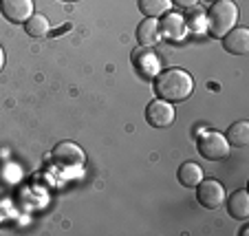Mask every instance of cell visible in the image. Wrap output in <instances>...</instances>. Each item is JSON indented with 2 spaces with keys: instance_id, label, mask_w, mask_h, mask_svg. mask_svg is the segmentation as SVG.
Wrapping results in <instances>:
<instances>
[{
  "instance_id": "obj_2",
  "label": "cell",
  "mask_w": 249,
  "mask_h": 236,
  "mask_svg": "<svg viewBox=\"0 0 249 236\" xmlns=\"http://www.w3.org/2000/svg\"><path fill=\"white\" fill-rule=\"evenodd\" d=\"M236 24H238V7H236V2H231V0L212 2L210 11H207V31L214 38H223Z\"/></svg>"
},
{
  "instance_id": "obj_4",
  "label": "cell",
  "mask_w": 249,
  "mask_h": 236,
  "mask_svg": "<svg viewBox=\"0 0 249 236\" xmlns=\"http://www.w3.org/2000/svg\"><path fill=\"white\" fill-rule=\"evenodd\" d=\"M132 66L143 80H155L161 71V62L152 47H137L132 51Z\"/></svg>"
},
{
  "instance_id": "obj_15",
  "label": "cell",
  "mask_w": 249,
  "mask_h": 236,
  "mask_svg": "<svg viewBox=\"0 0 249 236\" xmlns=\"http://www.w3.org/2000/svg\"><path fill=\"white\" fill-rule=\"evenodd\" d=\"M24 31H27V36H31V38H44V36H49V31H51V22H49V18L44 14H33L31 18L24 22Z\"/></svg>"
},
{
  "instance_id": "obj_7",
  "label": "cell",
  "mask_w": 249,
  "mask_h": 236,
  "mask_svg": "<svg viewBox=\"0 0 249 236\" xmlns=\"http://www.w3.org/2000/svg\"><path fill=\"white\" fill-rule=\"evenodd\" d=\"M174 117H177V110H174L172 102H165V99L157 97L155 102H150L146 109V119L152 128H168L172 126Z\"/></svg>"
},
{
  "instance_id": "obj_10",
  "label": "cell",
  "mask_w": 249,
  "mask_h": 236,
  "mask_svg": "<svg viewBox=\"0 0 249 236\" xmlns=\"http://www.w3.org/2000/svg\"><path fill=\"white\" fill-rule=\"evenodd\" d=\"M223 47L231 55H245L249 51V29L247 27H234L230 33L223 36Z\"/></svg>"
},
{
  "instance_id": "obj_16",
  "label": "cell",
  "mask_w": 249,
  "mask_h": 236,
  "mask_svg": "<svg viewBox=\"0 0 249 236\" xmlns=\"http://www.w3.org/2000/svg\"><path fill=\"white\" fill-rule=\"evenodd\" d=\"M170 9H172L170 0H139V11L146 18H161Z\"/></svg>"
},
{
  "instance_id": "obj_3",
  "label": "cell",
  "mask_w": 249,
  "mask_h": 236,
  "mask_svg": "<svg viewBox=\"0 0 249 236\" xmlns=\"http://www.w3.org/2000/svg\"><path fill=\"white\" fill-rule=\"evenodd\" d=\"M230 142L221 132H203L198 137V152L207 161H221L230 155Z\"/></svg>"
},
{
  "instance_id": "obj_14",
  "label": "cell",
  "mask_w": 249,
  "mask_h": 236,
  "mask_svg": "<svg viewBox=\"0 0 249 236\" xmlns=\"http://www.w3.org/2000/svg\"><path fill=\"white\" fill-rule=\"evenodd\" d=\"M225 139L230 142V146H236V148H245L249 144V122L240 119V122L231 124L230 130H227Z\"/></svg>"
},
{
  "instance_id": "obj_11",
  "label": "cell",
  "mask_w": 249,
  "mask_h": 236,
  "mask_svg": "<svg viewBox=\"0 0 249 236\" xmlns=\"http://www.w3.org/2000/svg\"><path fill=\"white\" fill-rule=\"evenodd\" d=\"M137 42H139V47H155V44L161 42L159 18L141 20L139 27H137Z\"/></svg>"
},
{
  "instance_id": "obj_20",
  "label": "cell",
  "mask_w": 249,
  "mask_h": 236,
  "mask_svg": "<svg viewBox=\"0 0 249 236\" xmlns=\"http://www.w3.org/2000/svg\"><path fill=\"white\" fill-rule=\"evenodd\" d=\"M205 2H210V5H212V2H218V0H205Z\"/></svg>"
},
{
  "instance_id": "obj_19",
  "label": "cell",
  "mask_w": 249,
  "mask_h": 236,
  "mask_svg": "<svg viewBox=\"0 0 249 236\" xmlns=\"http://www.w3.org/2000/svg\"><path fill=\"white\" fill-rule=\"evenodd\" d=\"M2 66H5V51L0 47V71H2Z\"/></svg>"
},
{
  "instance_id": "obj_1",
  "label": "cell",
  "mask_w": 249,
  "mask_h": 236,
  "mask_svg": "<svg viewBox=\"0 0 249 236\" xmlns=\"http://www.w3.org/2000/svg\"><path fill=\"white\" fill-rule=\"evenodd\" d=\"M194 91V77L185 69H161L159 75L155 77V93L157 97L179 104L192 95Z\"/></svg>"
},
{
  "instance_id": "obj_9",
  "label": "cell",
  "mask_w": 249,
  "mask_h": 236,
  "mask_svg": "<svg viewBox=\"0 0 249 236\" xmlns=\"http://www.w3.org/2000/svg\"><path fill=\"white\" fill-rule=\"evenodd\" d=\"M0 14L14 24H24L36 14V7L33 0H0Z\"/></svg>"
},
{
  "instance_id": "obj_6",
  "label": "cell",
  "mask_w": 249,
  "mask_h": 236,
  "mask_svg": "<svg viewBox=\"0 0 249 236\" xmlns=\"http://www.w3.org/2000/svg\"><path fill=\"white\" fill-rule=\"evenodd\" d=\"M196 199L203 208L216 210L225 203V188H223V183H218L214 179H203L196 185Z\"/></svg>"
},
{
  "instance_id": "obj_8",
  "label": "cell",
  "mask_w": 249,
  "mask_h": 236,
  "mask_svg": "<svg viewBox=\"0 0 249 236\" xmlns=\"http://www.w3.org/2000/svg\"><path fill=\"white\" fill-rule=\"evenodd\" d=\"M53 159H55V163L62 165V168H80V165H84L86 155L77 144L60 142L53 148Z\"/></svg>"
},
{
  "instance_id": "obj_12",
  "label": "cell",
  "mask_w": 249,
  "mask_h": 236,
  "mask_svg": "<svg viewBox=\"0 0 249 236\" xmlns=\"http://www.w3.org/2000/svg\"><path fill=\"white\" fill-rule=\"evenodd\" d=\"M227 212L238 221H247L249 218V194L245 188L231 192L230 201H227Z\"/></svg>"
},
{
  "instance_id": "obj_5",
  "label": "cell",
  "mask_w": 249,
  "mask_h": 236,
  "mask_svg": "<svg viewBox=\"0 0 249 236\" xmlns=\"http://www.w3.org/2000/svg\"><path fill=\"white\" fill-rule=\"evenodd\" d=\"M159 33H161V38H165L168 42H181L185 38V33H188L185 16H181L179 11L163 14L159 20Z\"/></svg>"
},
{
  "instance_id": "obj_18",
  "label": "cell",
  "mask_w": 249,
  "mask_h": 236,
  "mask_svg": "<svg viewBox=\"0 0 249 236\" xmlns=\"http://www.w3.org/2000/svg\"><path fill=\"white\" fill-rule=\"evenodd\" d=\"M170 2H172V5H177L179 9H194L198 0H170Z\"/></svg>"
},
{
  "instance_id": "obj_13",
  "label": "cell",
  "mask_w": 249,
  "mask_h": 236,
  "mask_svg": "<svg viewBox=\"0 0 249 236\" xmlns=\"http://www.w3.org/2000/svg\"><path fill=\"white\" fill-rule=\"evenodd\" d=\"M177 177H179V183L185 185V188H196L205 177H203V168L194 161H185V163L179 165L177 170Z\"/></svg>"
},
{
  "instance_id": "obj_21",
  "label": "cell",
  "mask_w": 249,
  "mask_h": 236,
  "mask_svg": "<svg viewBox=\"0 0 249 236\" xmlns=\"http://www.w3.org/2000/svg\"><path fill=\"white\" fill-rule=\"evenodd\" d=\"M64 2H77V0H64Z\"/></svg>"
},
{
  "instance_id": "obj_17",
  "label": "cell",
  "mask_w": 249,
  "mask_h": 236,
  "mask_svg": "<svg viewBox=\"0 0 249 236\" xmlns=\"http://www.w3.org/2000/svg\"><path fill=\"white\" fill-rule=\"evenodd\" d=\"M185 24H188V29L194 33H205L207 31V14H203L201 9L192 11V16L185 20Z\"/></svg>"
}]
</instances>
